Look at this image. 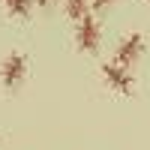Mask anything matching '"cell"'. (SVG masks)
<instances>
[{"instance_id":"3","label":"cell","mask_w":150,"mask_h":150,"mask_svg":"<svg viewBox=\"0 0 150 150\" xmlns=\"http://www.w3.org/2000/svg\"><path fill=\"white\" fill-rule=\"evenodd\" d=\"M144 48H147V39L141 33H126V36H120V42H117V48H114V63H120V66H135L138 60L144 57Z\"/></svg>"},{"instance_id":"2","label":"cell","mask_w":150,"mask_h":150,"mask_svg":"<svg viewBox=\"0 0 150 150\" xmlns=\"http://www.w3.org/2000/svg\"><path fill=\"white\" fill-rule=\"evenodd\" d=\"M99 75H102V81H105L114 93L129 96V93L135 90V72H132L129 66H120V63H114V60H108V63L99 66Z\"/></svg>"},{"instance_id":"6","label":"cell","mask_w":150,"mask_h":150,"mask_svg":"<svg viewBox=\"0 0 150 150\" xmlns=\"http://www.w3.org/2000/svg\"><path fill=\"white\" fill-rule=\"evenodd\" d=\"M3 6L9 9V15H15V18H27L30 9H33V0H3Z\"/></svg>"},{"instance_id":"7","label":"cell","mask_w":150,"mask_h":150,"mask_svg":"<svg viewBox=\"0 0 150 150\" xmlns=\"http://www.w3.org/2000/svg\"><path fill=\"white\" fill-rule=\"evenodd\" d=\"M114 3H117V0H90V9H99V12H102V9H111Z\"/></svg>"},{"instance_id":"8","label":"cell","mask_w":150,"mask_h":150,"mask_svg":"<svg viewBox=\"0 0 150 150\" xmlns=\"http://www.w3.org/2000/svg\"><path fill=\"white\" fill-rule=\"evenodd\" d=\"M33 3H39L42 9H48V6H51V3H57V0H33Z\"/></svg>"},{"instance_id":"5","label":"cell","mask_w":150,"mask_h":150,"mask_svg":"<svg viewBox=\"0 0 150 150\" xmlns=\"http://www.w3.org/2000/svg\"><path fill=\"white\" fill-rule=\"evenodd\" d=\"M63 12H66V18L78 24L81 18L90 15V0H63Z\"/></svg>"},{"instance_id":"4","label":"cell","mask_w":150,"mask_h":150,"mask_svg":"<svg viewBox=\"0 0 150 150\" xmlns=\"http://www.w3.org/2000/svg\"><path fill=\"white\" fill-rule=\"evenodd\" d=\"M75 45H78L84 54H96L99 48H102V24L93 15H87V18H81L75 24Z\"/></svg>"},{"instance_id":"1","label":"cell","mask_w":150,"mask_h":150,"mask_svg":"<svg viewBox=\"0 0 150 150\" xmlns=\"http://www.w3.org/2000/svg\"><path fill=\"white\" fill-rule=\"evenodd\" d=\"M27 78V57L21 51H9L3 60H0V84L6 90H18Z\"/></svg>"}]
</instances>
